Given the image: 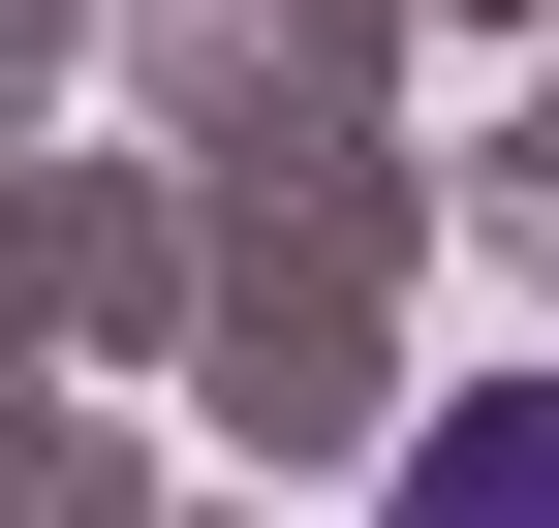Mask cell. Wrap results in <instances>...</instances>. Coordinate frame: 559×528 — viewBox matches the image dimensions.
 <instances>
[{"label": "cell", "instance_id": "cell-1", "mask_svg": "<svg viewBox=\"0 0 559 528\" xmlns=\"http://www.w3.org/2000/svg\"><path fill=\"white\" fill-rule=\"evenodd\" d=\"M373 528H559V373H528V405H436Z\"/></svg>", "mask_w": 559, "mask_h": 528}]
</instances>
